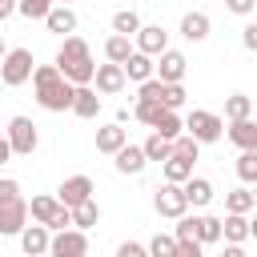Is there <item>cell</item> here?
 Segmentation results:
<instances>
[{
    "label": "cell",
    "instance_id": "6da1fadb",
    "mask_svg": "<svg viewBox=\"0 0 257 257\" xmlns=\"http://www.w3.org/2000/svg\"><path fill=\"white\" fill-rule=\"evenodd\" d=\"M32 88H36L40 108H48V112H72L76 84H68V80L60 76L56 64H36V72H32Z\"/></svg>",
    "mask_w": 257,
    "mask_h": 257
},
{
    "label": "cell",
    "instance_id": "7a4b0ae2",
    "mask_svg": "<svg viewBox=\"0 0 257 257\" xmlns=\"http://www.w3.org/2000/svg\"><path fill=\"white\" fill-rule=\"evenodd\" d=\"M56 68L68 84H92L96 80V64H92V52H88V40L84 36H64V44L56 48Z\"/></svg>",
    "mask_w": 257,
    "mask_h": 257
},
{
    "label": "cell",
    "instance_id": "3957f363",
    "mask_svg": "<svg viewBox=\"0 0 257 257\" xmlns=\"http://www.w3.org/2000/svg\"><path fill=\"white\" fill-rule=\"evenodd\" d=\"M32 72H36V60L28 48H8V56L0 60V80L8 88H20L24 80H32Z\"/></svg>",
    "mask_w": 257,
    "mask_h": 257
},
{
    "label": "cell",
    "instance_id": "277c9868",
    "mask_svg": "<svg viewBox=\"0 0 257 257\" xmlns=\"http://www.w3.org/2000/svg\"><path fill=\"white\" fill-rule=\"evenodd\" d=\"M185 133H189L197 145H213V141H221L225 120H221L217 112H209V108H193V112L185 116Z\"/></svg>",
    "mask_w": 257,
    "mask_h": 257
},
{
    "label": "cell",
    "instance_id": "5b68a950",
    "mask_svg": "<svg viewBox=\"0 0 257 257\" xmlns=\"http://www.w3.org/2000/svg\"><path fill=\"white\" fill-rule=\"evenodd\" d=\"M4 137H8V145H12V157H32L36 145H40V133H36L32 116H12Z\"/></svg>",
    "mask_w": 257,
    "mask_h": 257
},
{
    "label": "cell",
    "instance_id": "8992f818",
    "mask_svg": "<svg viewBox=\"0 0 257 257\" xmlns=\"http://www.w3.org/2000/svg\"><path fill=\"white\" fill-rule=\"evenodd\" d=\"M48 257H88V233H84V229H64V233H52Z\"/></svg>",
    "mask_w": 257,
    "mask_h": 257
},
{
    "label": "cell",
    "instance_id": "52a82bcc",
    "mask_svg": "<svg viewBox=\"0 0 257 257\" xmlns=\"http://www.w3.org/2000/svg\"><path fill=\"white\" fill-rule=\"evenodd\" d=\"M153 205H157V213L161 217H173V221H181L185 213H189V201H185V189L181 185H161L157 189V197H153Z\"/></svg>",
    "mask_w": 257,
    "mask_h": 257
},
{
    "label": "cell",
    "instance_id": "ba28073f",
    "mask_svg": "<svg viewBox=\"0 0 257 257\" xmlns=\"http://www.w3.org/2000/svg\"><path fill=\"white\" fill-rule=\"evenodd\" d=\"M28 229V201L16 197V201H4L0 205V237H20Z\"/></svg>",
    "mask_w": 257,
    "mask_h": 257
},
{
    "label": "cell",
    "instance_id": "9c48e42d",
    "mask_svg": "<svg viewBox=\"0 0 257 257\" xmlns=\"http://www.w3.org/2000/svg\"><path fill=\"white\" fill-rule=\"evenodd\" d=\"M56 201H60L64 209H76V205L92 201V177H84V173L68 177V181H64L60 189H56Z\"/></svg>",
    "mask_w": 257,
    "mask_h": 257
},
{
    "label": "cell",
    "instance_id": "30bf717a",
    "mask_svg": "<svg viewBox=\"0 0 257 257\" xmlns=\"http://www.w3.org/2000/svg\"><path fill=\"white\" fill-rule=\"evenodd\" d=\"M185 72H189L185 52L169 48V52H161V56H157V80H165V84H181V80H185Z\"/></svg>",
    "mask_w": 257,
    "mask_h": 257
},
{
    "label": "cell",
    "instance_id": "8fae6325",
    "mask_svg": "<svg viewBox=\"0 0 257 257\" xmlns=\"http://www.w3.org/2000/svg\"><path fill=\"white\" fill-rule=\"evenodd\" d=\"M133 40H137V52H145V56H153V60H157L161 52H169V32H165L161 24H145Z\"/></svg>",
    "mask_w": 257,
    "mask_h": 257
},
{
    "label": "cell",
    "instance_id": "7c38bea8",
    "mask_svg": "<svg viewBox=\"0 0 257 257\" xmlns=\"http://www.w3.org/2000/svg\"><path fill=\"white\" fill-rule=\"evenodd\" d=\"M48 245H52V229H48V225H36V221H32V225L20 233V249H24V257H44Z\"/></svg>",
    "mask_w": 257,
    "mask_h": 257
},
{
    "label": "cell",
    "instance_id": "4fadbf2b",
    "mask_svg": "<svg viewBox=\"0 0 257 257\" xmlns=\"http://www.w3.org/2000/svg\"><path fill=\"white\" fill-rule=\"evenodd\" d=\"M124 80H128V76H124V68H120V64H96V80H92V84H96V92L116 96V92L124 88Z\"/></svg>",
    "mask_w": 257,
    "mask_h": 257
},
{
    "label": "cell",
    "instance_id": "5bb4252c",
    "mask_svg": "<svg viewBox=\"0 0 257 257\" xmlns=\"http://www.w3.org/2000/svg\"><path fill=\"white\" fill-rule=\"evenodd\" d=\"M128 145V133L112 120V124H104V128H96V153H104V157H116L120 149Z\"/></svg>",
    "mask_w": 257,
    "mask_h": 257
},
{
    "label": "cell",
    "instance_id": "9a60e30c",
    "mask_svg": "<svg viewBox=\"0 0 257 257\" xmlns=\"http://www.w3.org/2000/svg\"><path fill=\"white\" fill-rule=\"evenodd\" d=\"M112 161H116V173H124V177H137V173H145V165H149V157H145L141 145H124Z\"/></svg>",
    "mask_w": 257,
    "mask_h": 257
},
{
    "label": "cell",
    "instance_id": "2e32d148",
    "mask_svg": "<svg viewBox=\"0 0 257 257\" xmlns=\"http://www.w3.org/2000/svg\"><path fill=\"white\" fill-rule=\"evenodd\" d=\"M44 28H48V32H56V36H72V32H76V12H72L68 4H56V8L48 12Z\"/></svg>",
    "mask_w": 257,
    "mask_h": 257
},
{
    "label": "cell",
    "instance_id": "e0dca14e",
    "mask_svg": "<svg viewBox=\"0 0 257 257\" xmlns=\"http://www.w3.org/2000/svg\"><path fill=\"white\" fill-rule=\"evenodd\" d=\"M209 32H213V20H209L205 12H185V16H181V36H185V40L197 44V40H205Z\"/></svg>",
    "mask_w": 257,
    "mask_h": 257
},
{
    "label": "cell",
    "instance_id": "ac0fdd59",
    "mask_svg": "<svg viewBox=\"0 0 257 257\" xmlns=\"http://www.w3.org/2000/svg\"><path fill=\"white\" fill-rule=\"evenodd\" d=\"M124 76H128V80H137V84H145V80H153V76H157V60H153V56H145V52H133V56L124 60Z\"/></svg>",
    "mask_w": 257,
    "mask_h": 257
},
{
    "label": "cell",
    "instance_id": "d6986e66",
    "mask_svg": "<svg viewBox=\"0 0 257 257\" xmlns=\"http://www.w3.org/2000/svg\"><path fill=\"white\" fill-rule=\"evenodd\" d=\"M72 112H76L80 120H96V112H100V96H96V88H92V84H80V88H76Z\"/></svg>",
    "mask_w": 257,
    "mask_h": 257
},
{
    "label": "cell",
    "instance_id": "ffe728a7",
    "mask_svg": "<svg viewBox=\"0 0 257 257\" xmlns=\"http://www.w3.org/2000/svg\"><path fill=\"white\" fill-rule=\"evenodd\" d=\"M181 189H185V201H189L193 209H205V205L213 201V181H209V177H189Z\"/></svg>",
    "mask_w": 257,
    "mask_h": 257
},
{
    "label": "cell",
    "instance_id": "44dd1931",
    "mask_svg": "<svg viewBox=\"0 0 257 257\" xmlns=\"http://www.w3.org/2000/svg\"><path fill=\"white\" fill-rule=\"evenodd\" d=\"M221 241H225V245H241V241H249V217H241V213H225V221H221Z\"/></svg>",
    "mask_w": 257,
    "mask_h": 257
},
{
    "label": "cell",
    "instance_id": "7402d4cb",
    "mask_svg": "<svg viewBox=\"0 0 257 257\" xmlns=\"http://www.w3.org/2000/svg\"><path fill=\"white\" fill-rule=\"evenodd\" d=\"M229 141L241 153H257V120H233L229 124Z\"/></svg>",
    "mask_w": 257,
    "mask_h": 257
},
{
    "label": "cell",
    "instance_id": "603a6c76",
    "mask_svg": "<svg viewBox=\"0 0 257 257\" xmlns=\"http://www.w3.org/2000/svg\"><path fill=\"white\" fill-rule=\"evenodd\" d=\"M60 209H64V205H60L56 197H32V201H28V217H32L36 225H52Z\"/></svg>",
    "mask_w": 257,
    "mask_h": 257
},
{
    "label": "cell",
    "instance_id": "cb8c5ba5",
    "mask_svg": "<svg viewBox=\"0 0 257 257\" xmlns=\"http://www.w3.org/2000/svg\"><path fill=\"white\" fill-rule=\"evenodd\" d=\"M133 52H137L133 36H116V32H112V36L104 40V56H108V64H120V68H124V60H128Z\"/></svg>",
    "mask_w": 257,
    "mask_h": 257
},
{
    "label": "cell",
    "instance_id": "d4e9b609",
    "mask_svg": "<svg viewBox=\"0 0 257 257\" xmlns=\"http://www.w3.org/2000/svg\"><path fill=\"white\" fill-rule=\"evenodd\" d=\"M225 209H229V213H241V217H249V213L257 209V201H253V189H229V193H225Z\"/></svg>",
    "mask_w": 257,
    "mask_h": 257
},
{
    "label": "cell",
    "instance_id": "484cf974",
    "mask_svg": "<svg viewBox=\"0 0 257 257\" xmlns=\"http://www.w3.org/2000/svg\"><path fill=\"white\" fill-rule=\"evenodd\" d=\"M141 28H145V24H141V16H137L133 8H120V12L112 16V32H116V36H137Z\"/></svg>",
    "mask_w": 257,
    "mask_h": 257
},
{
    "label": "cell",
    "instance_id": "4316f807",
    "mask_svg": "<svg viewBox=\"0 0 257 257\" xmlns=\"http://www.w3.org/2000/svg\"><path fill=\"white\" fill-rule=\"evenodd\" d=\"M249 112H253V100H249L245 92L225 96V116H229V124H233V120H249Z\"/></svg>",
    "mask_w": 257,
    "mask_h": 257
},
{
    "label": "cell",
    "instance_id": "83f0119b",
    "mask_svg": "<svg viewBox=\"0 0 257 257\" xmlns=\"http://www.w3.org/2000/svg\"><path fill=\"white\" fill-rule=\"evenodd\" d=\"M153 133H161L165 141H177V137L185 133V120H181V116H177L173 108H165V112H161V120L153 124Z\"/></svg>",
    "mask_w": 257,
    "mask_h": 257
},
{
    "label": "cell",
    "instance_id": "f1b7e54d",
    "mask_svg": "<svg viewBox=\"0 0 257 257\" xmlns=\"http://www.w3.org/2000/svg\"><path fill=\"white\" fill-rule=\"evenodd\" d=\"M96 221H100V205H96V201H84V205L72 209V229H84V233H88Z\"/></svg>",
    "mask_w": 257,
    "mask_h": 257
},
{
    "label": "cell",
    "instance_id": "f546056e",
    "mask_svg": "<svg viewBox=\"0 0 257 257\" xmlns=\"http://www.w3.org/2000/svg\"><path fill=\"white\" fill-rule=\"evenodd\" d=\"M197 241H201V245H213V241H221V217L197 213Z\"/></svg>",
    "mask_w": 257,
    "mask_h": 257
},
{
    "label": "cell",
    "instance_id": "4dcf8cb0",
    "mask_svg": "<svg viewBox=\"0 0 257 257\" xmlns=\"http://www.w3.org/2000/svg\"><path fill=\"white\" fill-rule=\"evenodd\" d=\"M141 149H145V157H149V161H161V165H165V161L173 157V141H165L161 133H153V137H149V141H145Z\"/></svg>",
    "mask_w": 257,
    "mask_h": 257
},
{
    "label": "cell",
    "instance_id": "1f68e13d",
    "mask_svg": "<svg viewBox=\"0 0 257 257\" xmlns=\"http://www.w3.org/2000/svg\"><path fill=\"white\" fill-rule=\"evenodd\" d=\"M193 177V161H181V157H169L165 161V181L169 185H185Z\"/></svg>",
    "mask_w": 257,
    "mask_h": 257
},
{
    "label": "cell",
    "instance_id": "d6a6232c",
    "mask_svg": "<svg viewBox=\"0 0 257 257\" xmlns=\"http://www.w3.org/2000/svg\"><path fill=\"white\" fill-rule=\"evenodd\" d=\"M52 8H56V0H20V4H16V12L28 16V20H48Z\"/></svg>",
    "mask_w": 257,
    "mask_h": 257
},
{
    "label": "cell",
    "instance_id": "836d02e7",
    "mask_svg": "<svg viewBox=\"0 0 257 257\" xmlns=\"http://www.w3.org/2000/svg\"><path fill=\"white\" fill-rule=\"evenodd\" d=\"M161 112H165V104H157V100H137V108H133V116L141 124H149V128L161 120Z\"/></svg>",
    "mask_w": 257,
    "mask_h": 257
},
{
    "label": "cell",
    "instance_id": "e575fe53",
    "mask_svg": "<svg viewBox=\"0 0 257 257\" xmlns=\"http://www.w3.org/2000/svg\"><path fill=\"white\" fill-rule=\"evenodd\" d=\"M173 157H181V161H197V157H201V145H197L189 133H181V137L173 141Z\"/></svg>",
    "mask_w": 257,
    "mask_h": 257
},
{
    "label": "cell",
    "instance_id": "d590c367",
    "mask_svg": "<svg viewBox=\"0 0 257 257\" xmlns=\"http://www.w3.org/2000/svg\"><path fill=\"white\" fill-rule=\"evenodd\" d=\"M173 253H177V237L173 233H157L149 241V257H173Z\"/></svg>",
    "mask_w": 257,
    "mask_h": 257
},
{
    "label": "cell",
    "instance_id": "8d00e7d4",
    "mask_svg": "<svg viewBox=\"0 0 257 257\" xmlns=\"http://www.w3.org/2000/svg\"><path fill=\"white\" fill-rule=\"evenodd\" d=\"M237 177L245 185H257V153H241L237 157Z\"/></svg>",
    "mask_w": 257,
    "mask_h": 257
},
{
    "label": "cell",
    "instance_id": "74e56055",
    "mask_svg": "<svg viewBox=\"0 0 257 257\" xmlns=\"http://www.w3.org/2000/svg\"><path fill=\"white\" fill-rule=\"evenodd\" d=\"M161 96H165V80H157V76H153V80H145V84H141V92H137V100H157V104H161Z\"/></svg>",
    "mask_w": 257,
    "mask_h": 257
},
{
    "label": "cell",
    "instance_id": "f35d334b",
    "mask_svg": "<svg viewBox=\"0 0 257 257\" xmlns=\"http://www.w3.org/2000/svg\"><path fill=\"white\" fill-rule=\"evenodd\" d=\"M173 237H177V241H197V217H189V213H185V217L177 221Z\"/></svg>",
    "mask_w": 257,
    "mask_h": 257
},
{
    "label": "cell",
    "instance_id": "ab89813d",
    "mask_svg": "<svg viewBox=\"0 0 257 257\" xmlns=\"http://www.w3.org/2000/svg\"><path fill=\"white\" fill-rule=\"evenodd\" d=\"M161 104L177 112V108L185 104V88H181V84H165V96H161Z\"/></svg>",
    "mask_w": 257,
    "mask_h": 257
},
{
    "label": "cell",
    "instance_id": "60d3db41",
    "mask_svg": "<svg viewBox=\"0 0 257 257\" xmlns=\"http://www.w3.org/2000/svg\"><path fill=\"white\" fill-rule=\"evenodd\" d=\"M16 197H20V181L0 177V205H4V201H16Z\"/></svg>",
    "mask_w": 257,
    "mask_h": 257
},
{
    "label": "cell",
    "instance_id": "b9f144b4",
    "mask_svg": "<svg viewBox=\"0 0 257 257\" xmlns=\"http://www.w3.org/2000/svg\"><path fill=\"white\" fill-rule=\"evenodd\" d=\"M116 257H149V245H141V241H120Z\"/></svg>",
    "mask_w": 257,
    "mask_h": 257
},
{
    "label": "cell",
    "instance_id": "7bdbcfd3",
    "mask_svg": "<svg viewBox=\"0 0 257 257\" xmlns=\"http://www.w3.org/2000/svg\"><path fill=\"white\" fill-rule=\"evenodd\" d=\"M201 249H205L201 241H177V253L173 257H201Z\"/></svg>",
    "mask_w": 257,
    "mask_h": 257
},
{
    "label": "cell",
    "instance_id": "ee69618b",
    "mask_svg": "<svg viewBox=\"0 0 257 257\" xmlns=\"http://www.w3.org/2000/svg\"><path fill=\"white\" fill-rule=\"evenodd\" d=\"M241 44H245L249 52H257V20H249V24L241 28Z\"/></svg>",
    "mask_w": 257,
    "mask_h": 257
},
{
    "label": "cell",
    "instance_id": "f6af8a7d",
    "mask_svg": "<svg viewBox=\"0 0 257 257\" xmlns=\"http://www.w3.org/2000/svg\"><path fill=\"white\" fill-rule=\"evenodd\" d=\"M225 8H229L233 16H249V12L257 8V0H225Z\"/></svg>",
    "mask_w": 257,
    "mask_h": 257
},
{
    "label": "cell",
    "instance_id": "bcb514c9",
    "mask_svg": "<svg viewBox=\"0 0 257 257\" xmlns=\"http://www.w3.org/2000/svg\"><path fill=\"white\" fill-rule=\"evenodd\" d=\"M12 161V145H8V137L0 133V165H8Z\"/></svg>",
    "mask_w": 257,
    "mask_h": 257
},
{
    "label": "cell",
    "instance_id": "7dc6e473",
    "mask_svg": "<svg viewBox=\"0 0 257 257\" xmlns=\"http://www.w3.org/2000/svg\"><path fill=\"white\" fill-rule=\"evenodd\" d=\"M16 4H20V0H0V20H8V16L16 12Z\"/></svg>",
    "mask_w": 257,
    "mask_h": 257
},
{
    "label": "cell",
    "instance_id": "c3c4849f",
    "mask_svg": "<svg viewBox=\"0 0 257 257\" xmlns=\"http://www.w3.org/2000/svg\"><path fill=\"white\" fill-rule=\"evenodd\" d=\"M221 257H245V249H241V245H225V249H221Z\"/></svg>",
    "mask_w": 257,
    "mask_h": 257
},
{
    "label": "cell",
    "instance_id": "681fc988",
    "mask_svg": "<svg viewBox=\"0 0 257 257\" xmlns=\"http://www.w3.org/2000/svg\"><path fill=\"white\" fill-rule=\"evenodd\" d=\"M249 237L257 241V217H249Z\"/></svg>",
    "mask_w": 257,
    "mask_h": 257
},
{
    "label": "cell",
    "instance_id": "f907efd6",
    "mask_svg": "<svg viewBox=\"0 0 257 257\" xmlns=\"http://www.w3.org/2000/svg\"><path fill=\"white\" fill-rule=\"evenodd\" d=\"M4 56H8V48H4V40H0V60H4Z\"/></svg>",
    "mask_w": 257,
    "mask_h": 257
},
{
    "label": "cell",
    "instance_id": "816d5d0a",
    "mask_svg": "<svg viewBox=\"0 0 257 257\" xmlns=\"http://www.w3.org/2000/svg\"><path fill=\"white\" fill-rule=\"evenodd\" d=\"M253 201H257V185H253Z\"/></svg>",
    "mask_w": 257,
    "mask_h": 257
},
{
    "label": "cell",
    "instance_id": "f5cc1de1",
    "mask_svg": "<svg viewBox=\"0 0 257 257\" xmlns=\"http://www.w3.org/2000/svg\"><path fill=\"white\" fill-rule=\"evenodd\" d=\"M56 4H72V0H56Z\"/></svg>",
    "mask_w": 257,
    "mask_h": 257
},
{
    "label": "cell",
    "instance_id": "db71d44e",
    "mask_svg": "<svg viewBox=\"0 0 257 257\" xmlns=\"http://www.w3.org/2000/svg\"><path fill=\"white\" fill-rule=\"evenodd\" d=\"M44 257H48V253H44Z\"/></svg>",
    "mask_w": 257,
    "mask_h": 257
}]
</instances>
